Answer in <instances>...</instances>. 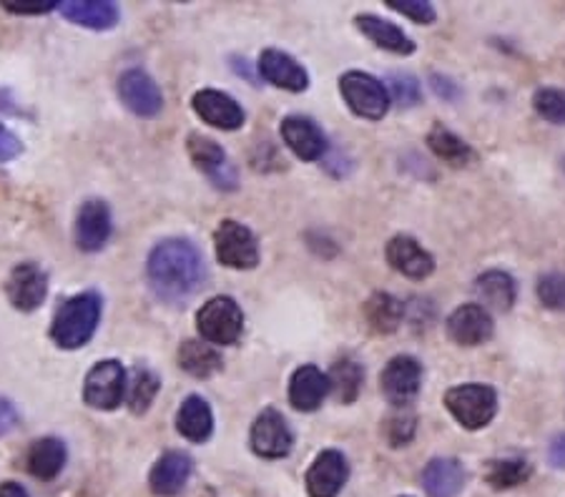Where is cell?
<instances>
[{"label":"cell","instance_id":"obj_30","mask_svg":"<svg viewBox=\"0 0 565 497\" xmlns=\"http://www.w3.org/2000/svg\"><path fill=\"white\" fill-rule=\"evenodd\" d=\"M427 147L433 149L437 159L448 161L450 166H468L476 159V151L470 149V143H465L460 136L445 129L443 123H435L430 133H427Z\"/></svg>","mask_w":565,"mask_h":497},{"label":"cell","instance_id":"obj_8","mask_svg":"<svg viewBox=\"0 0 565 497\" xmlns=\"http://www.w3.org/2000/svg\"><path fill=\"white\" fill-rule=\"evenodd\" d=\"M6 296L18 312H35L49 296V274L35 261H21L6 279Z\"/></svg>","mask_w":565,"mask_h":497},{"label":"cell","instance_id":"obj_13","mask_svg":"<svg viewBox=\"0 0 565 497\" xmlns=\"http://www.w3.org/2000/svg\"><path fill=\"white\" fill-rule=\"evenodd\" d=\"M191 106H194V114L199 119L222 131H236L247 121L244 108L230 94H224V90H196L194 98H191Z\"/></svg>","mask_w":565,"mask_h":497},{"label":"cell","instance_id":"obj_22","mask_svg":"<svg viewBox=\"0 0 565 497\" xmlns=\"http://www.w3.org/2000/svg\"><path fill=\"white\" fill-rule=\"evenodd\" d=\"M330 395V379L315 365L299 367L289 382V402L299 412H315Z\"/></svg>","mask_w":565,"mask_h":497},{"label":"cell","instance_id":"obj_14","mask_svg":"<svg viewBox=\"0 0 565 497\" xmlns=\"http://www.w3.org/2000/svg\"><path fill=\"white\" fill-rule=\"evenodd\" d=\"M350 477L348 457L340 450L319 452L312 467L307 469L309 497H337Z\"/></svg>","mask_w":565,"mask_h":497},{"label":"cell","instance_id":"obj_4","mask_svg":"<svg viewBox=\"0 0 565 497\" xmlns=\"http://www.w3.org/2000/svg\"><path fill=\"white\" fill-rule=\"evenodd\" d=\"M196 329L206 345H234L242 337L244 314L232 296H212L196 312Z\"/></svg>","mask_w":565,"mask_h":497},{"label":"cell","instance_id":"obj_11","mask_svg":"<svg viewBox=\"0 0 565 497\" xmlns=\"http://www.w3.org/2000/svg\"><path fill=\"white\" fill-rule=\"evenodd\" d=\"M114 231V219L108 204L102 198H88L81 204L76 214V226H73V237H76V247L81 251H102Z\"/></svg>","mask_w":565,"mask_h":497},{"label":"cell","instance_id":"obj_9","mask_svg":"<svg viewBox=\"0 0 565 497\" xmlns=\"http://www.w3.org/2000/svg\"><path fill=\"white\" fill-rule=\"evenodd\" d=\"M116 94L121 104L129 108L131 114L141 116V119H153L163 108V94L157 80H153L143 68H129L124 71L116 80Z\"/></svg>","mask_w":565,"mask_h":497},{"label":"cell","instance_id":"obj_38","mask_svg":"<svg viewBox=\"0 0 565 497\" xmlns=\"http://www.w3.org/2000/svg\"><path fill=\"white\" fill-rule=\"evenodd\" d=\"M387 6L392 8V11H397L405 18H409V21L423 23V25L435 23V18H437L433 3H425V0H387Z\"/></svg>","mask_w":565,"mask_h":497},{"label":"cell","instance_id":"obj_42","mask_svg":"<svg viewBox=\"0 0 565 497\" xmlns=\"http://www.w3.org/2000/svg\"><path fill=\"white\" fill-rule=\"evenodd\" d=\"M430 80H433L435 94H437V96H443L445 101H455V98L460 96V86H458V84H452L450 78H445V76H433Z\"/></svg>","mask_w":565,"mask_h":497},{"label":"cell","instance_id":"obj_28","mask_svg":"<svg viewBox=\"0 0 565 497\" xmlns=\"http://www.w3.org/2000/svg\"><path fill=\"white\" fill-rule=\"evenodd\" d=\"M177 359L179 367L196 379H206L222 369V355H218L212 345L199 339H186L184 345L179 347Z\"/></svg>","mask_w":565,"mask_h":497},{"label":"cell","instance_id":"obj_20","mask_svg":"<svg viewBox=\"0 0 565 497\" xmlns=\"http://www.w3.org/2000/svg\"><path fill=\"white\" fill-rule=\"evenodd\" d=\"M56 11L73 25L88 31H111L121 18V11L111 0H66L58 3Z\"/></svg>","mask_w":565,"mask_h":497},{"label":"cell","instance_id":"obj_26","mask_svg":"<svg viewBox=\"0 0 565 497\" xmlns=\"http://www.w3.org/2000/svg\"><path fill=\"white\" fill-rule=\"evenodd\" d=\"M465 485V469L452 457H437L423 473L427 497H458Z\"/></svg>","mask_w":565,"mask_h":497},{"label":"cell","instance_id":"obj_35","mask_svg":"<svg viewBox=\"0 0 565 497\" xmlns=\"http://www.w3.org/2000/svg\"><path fill=\"white\" fill-rule=\"evenodd\" d=\"M533 108L551 123H565V90L541 88L533 96Z\"/></svg>","mask_w":565,"mask_h":497},{"label":"cell","instance_id":"obj_40","mask_svg":"<svg viewBox=\"0 0 565 497\" xmlns=\"http://www.w3.org/2000/svg\"><path fill=\"white\" fill-rule=\"evenodd\" d=\"M23 153V141L8 129L6 123H0V164H8V161L18 159Z\"/></svg>","mask_w":565,"mask_h":497},{"label":"cell","instance_id":"obj_12","mask_svg":"<svg viewBox=\"0 0 565 497\" xmlns=\"http://www.w3.org/2000/svg\"><path fill=\"white\" fill-rule=\"evenodd\" d=\"M249 442L252 450L257 452L259 457L279 460L289 455L291 445H295V437H291V430L287 420L281 418V412H277L275 407H267V410L254 420Z\"/></svg>","mask_w":565,"mask_h":497},{"label":"cell","instance_id":"obj_29","mask_svg":"<svg viewBox=\"0 0 565 497\" xmlns=\"http://www.w3.org/2000/svg\"><path fill=\"white\" fill-rule=\"evenodd\" d=\"M405 306L395 296L387 292L372 294L367 304H364V320H367L370 329L377 334H392L399 324H403Z\"/></svg>","mask_w":565,"mask_h":497},{"label":"cell","instance_id":"obj_15","mask_svg":"<svg viewBox=\"0 0 565 497\" xmlns=\"http://www.w3.org/2000/svg\"><path fill=\"white\" fill-rule=\"evenodd\" d=\"M186 149L191 161H194V166L199 171H204V174L214 181V186L234 188L236 174L230 161H226V151L218 147L214 139H209V136L202 133H189Z\"/></svg>","mask_w":565,"mask_h":497},{"label":"cell","instance_id":"obj_7","mask_svg":"<svg viewBox=\"0 0 565 497\" xmlns=\"http://www.w3.org/2000/svg\"><path fill=\"white\" fill-rule=\"evenodd\" d=\"M216 259L230 269H254L259 264V244L249 226L224 219L214 231Z\"/></svg>","mask_w":565,"mask_h":497},{"label":"cell","instance_id":"obj_17","mask_svg":"<svg viewBox=\"0 0 565 497\" xmlns=\"http://www.w3.org/2000/svg\"><path fill=\"white\" fill-rule=\"evenodd\" d=\"M259 76L267 80V84L291 90V94H302L309 86V74L305 71L302 63L297 58H291L289 53L277 51V48H267L259 56Z\"/></svg>","mask_w":565,"mask_h":497},{"label":"cell","instance_id":"obj_25","mask_svg":"<svg viewBox=\"0 0 565 497\" xmlns=\"http://www.w3.org/2000/svg\"><path fill=\"white\" fill-rule=\"evenodd\" d=\"M66 445L58 437H41L35 440L29 457H25V465H29V473L35 480H53V477L61 475V469L66 467Z\"/></svg>","mask_w":565,"mask_h":497},{"label":"cell","instance_id":"obj_23","mask_svg":"<svg viewBox=\"0 0 565 497\" xmlns=\"http://www.w3.org/2000/svg\"><path fill=\"white\" fill-rule=\"evenodd\" d=\"M354 25H358V31L362 35H367V39L380 45V48H385L390 53H397V56H409V53L415 51V43L409 35L397 29L395 23L385 21V18H377L372 13H362L354 18Z\"/></svg>","mask_w":565,"mask_h":497},{"label":"cell","instance_id":"obj_27","mask_svg":"<svg viewBox=\"0 0 565 497\" xmlns=\"http://www.w3.org/2000/svg\"><path fill=\"white\" fill-rule=\"evenodd\" d=\"M476 294L480 296L482 310L508 312V310H513L515 296H518L515 279L510 277L508 271L490 269V271H486V274L478 277Z\"/></svg>","mask_w":565,"mask_h":497},{"label":"cell","instance_id":"obj_10","mask_svg":"<svg viewBox=\"0 0 565 497\" xmlns=\"http://www.w3.org/2000/svg\"><path fill=\"white\" fill-rule=\"evenodd\" d=\"M423 385V365L415 357L399 355L387 361V367L382 369L380 387L382 395L390 404H395L403 410V407L413 404L417 392H420Z\"/></svg>","mask_w":565,"mask_h":497},{"label":"cell","instance_id":"obj_37","mask_svg":"<svg viewBox=\"0 0 565 497\" xmlns=\"http://www.w3.org/2000/svg\"><path fill=\"white\" fill-rule=\"evenodd\" d=\"M387 84H390L392 98H395L399 106L409 108V106L420 104V84H417L415 76H409V74H392L387 78Z\"/></svg>","mask_w":565,"mask_h":497},{"label":"cell","instance_id":"obj_2","mask_svg":"<svg viewBox=\"0 0 565 497\" xmlns=\"http://www.w3.org/2000/svg\"><path fill=\"white\" fill-rule=\"evenodd\" d=\"M102 296L96 292H81L58 306L51 324V339L61 349L86 347L102 322Z\"/></svg>","mask_w":565,"mask_h":497},{"label":"cell","instance_id":"obj_6","mask_svg":"<svg viewBox=\"0 0 565 497\" xmlns=\"http://www.w3.org/2000/svg\"><path fill=\"white\" fill-rule=\"evenodd\" d=\"M340 94L352 114L360 119L380 121L390 111V94L385 84H380L375 76L362 74V71H348L340 78Z\"/></svg>","mask_w":565,"mask_h":497},{"label":"cell","instance_id":"obj_21","mask_svg":"<svg viewBox=\"0 0 565 497\" xmlns=\"http://www.w3.org/2000/svg\"><path fill=\"white\" fill-rule=\"evenodd\" d=\"M194 463L186 452H167V455L157 460V465L151 467L149 487L157 497H174L184 490Z\"/></svg>","mask_w":565,"mask_h":497},{"label":"cell","instance_id":"obj_36","mask_svg":"<svg viewBox=\"0 0 565 497\" xmlns=\"http://www.w3.org/2000/svg\"><path fill=\"white\" fill-rule=\"evenodd\" d=\"M537 300L553 312L565 310V277L563 274H545L537 279Z\"/></svg>","mask_w":565,"mask_h":497},{"label":"cell","instance_id":"obj_39","mask_svg":"<svg viewBox=\"0 0 565 497\" xmlns=\"http://www.w3.org/2000/svg\"><path fill=\"white\" fill-rule=\"evenodd\" d=\"M3 8L15 15H43L56 11V0H3Z\"/></svg>","mask_w":565,"mask_h":497},{"label":"cell","instance_id":"obj_44","mask_svg":"<svg viewBox=\"0 0 565 497\" xmlns=\"http://www.w3.org/2000/svg\"><path fill=\"white\" fill-rule=\"evenodd\" d=\"M0 497H31V495H29V490H25L23 485L8 480V483L0 485Z\"/></svg>","mask_w":565,"mask_h":497},{"label":"cell","instance_id":"obj_34","mask_svg":"<svg viewBox=\"0 0 565 497\" xmlns=\"http://www.w3.org/2000/svg\"><path fill=\"white\" fill-rule=\"evenodd\" d=\"M415 428H417L415 414L407 412V407H403L399 412L390 414L385 424H382V435H385V440L390 442V447H405L407 442L415 437Z\"/></svg>","mask_w":565,"mask_h":497},{"label":"cell","instance_id":"obj_24","mask_svg":"<svg viewBox=\"0 0 565 497\" xmlns=\"http://www.w3.org/2000/svg\"><path fill=\"white\" fill-rule=\"evenodd\" d=\"M177 430L189 442H206L214 432V412L204 397L191 395L177 412Z\"/></svg>","mask_w":565,"mask_h":497},{"label":"cell","instance_id":"obj_3","mask_svg":"<svg viewBox=\"0 0 565 497\" xmlns=\"http://www.w3.org/2000/svg\"><path fill=\"white\" fill-rule=\"evenodd\" d=\"M445 407L465 430H482L498 412V392L490 385H460L445 395Z\"/></svg>","mask_w":565,"mask_h":497},{"label":"cell","instance_id":"obj_33","mask_svg":"<svg viewBox=\"0 0 565 497\" xmlns=\"http://www.w3.org/2000/svg\"><path fill=\"white\" fill-rule=\"evenodd\" d=\"M527 477H531V465L525 460H493L486 469V480L495 490H508V487L523 485Z\"/></svg>","mask_w":565,"mask_h":497},{"label":"cell","instance_id":"obj_1","mask_svg":"<svg viewBox=\"0 0 565 497\" xmlns=\"http://www.w3.org/2000/svg\"><path fill=\"white\" fill-rule=\"evenodd\" d=\"M146 277L159 300L179 304L199 292L206 269L194 244L186 239H163L146 259Z\"/></svg>","mask_w":565,"mask_h":497},{"label":"cell","instance_id":"obj_45","mask_svg":"<svg viewBox=\"0 0 565 497\" xmlns=\"http://www.w3.org/2000/svg\"><path fill=\"white\" fill-rule=\"evenodd\" d=\"M13 104H15V101H13L11 90H8V88H0V114H21Z\"/></svg>","mask_w":565,"mask_h":497},{"label":"cell","instance_id":"obj_46","mask_svg":"<svg viewBox=\"0 0 565 497\" xmlns=\"http://www.w3.org/2000/svg\"><path fill=\"white\" fill-rule=\"evenodd\" d=\"M563 169H565V159H563Z\"/></svg>","mask_w":565,"mask_h":497},{"label":"cell","instance_id":"obj_32","mask_svg":"<svg viewBox=\"0 0 565 497\" xmlns=\"http://www.w3.org/2000/svg\"><path fill=\"white\" fill-rule=\"evenodd\" d=\"M161 390V379L146 367H136L134 377L129 379V387H126V402H129V410L134 414H143L149 410L153 397Z\"/></svg>","mask_w":565,"mask_h":497},{"label":"cell","instance_id":"obj_41","mask_svg":"<svg viewBox=\"0 0 565 497\" xmlns=\"http://www.w3.org/2000/svg\"><path fill=\"white\" fill-rule=\"evenodd\" d=\"M18 424V410L11 400H0V437L8 435Z\"/></svg>","mask_w":565,"mask_h":497},{"label":"cell","instance_id":"obj_31","mask_svg":"<svg viewBox=\"0 0 565 497\" xmlns=\"http://www.w3.org/2000/svg\"><path fill=\"white\" fill-rule=\"evenodd\" d=\"M327 379H330V392H334L337 400H340L342 404H352L354 400H358V395L362 390L364 372L358 361L344 357L340 361H334L332 372L327 375Z\"/></svg>","mask_w":565,"mask_h":497},{"label":"cell","instance_id":"obj_43","mask_svg":"<svg viewBox=\"0 0 565 497\" xmlns=\"http://www.w3.org/2000/svg\"><path fill=\"white\" fill-rule=\"evenodd\" d=\"M548 460H551L553 467H565V432L551 442Z\"/></svg>","mask_w":565,"mask_h":497},{"label":"cell","instance_id":"obj_5","mask_svg":"<svg viewBox=\"0 0 565 497\" xmlns=\"http://www.w3.org/2000/svg\"><path fill=\"white\" fill-rule=\"evenodd\" d=\"M129 377L118 359H102L88 369L84 379V402L90 410L111 412L126 400Z\"/></svg>","mask_w":565,"mask_h":497},{"label":"cell","instance_id":"obj_16","mask_svg":"<svg viewBox=\"0 0 565 497\" xmlns=\"http://www.w3.org/2000/svg\"><path fill=\"white\" fill-rule=\"evenodd\" d=\"M493 316L480 304H462L448 316V334L455 345L478 347L493 337Z\"/></svg>","mask_w":565,"mask_h":497},{"label":"cell","instance_id":"obj_19","mask_svg":"<svg viewBox=\"0 0 565 497\" xmlns=\"http://www.w3.org/2000/svg\"><path fill=\"white\" fill-rule=\"evenodd\" d=\"M385 257L390 267L405 274L409 279H427L435 271V259L430 251H425L420 244L407 234H399V237H392Z\"/></svg>","mask_w":565,"mask_h":497},{"label":"cell","instance_id":"obj_18","mask_svg":"<svg viewBox=\"0 0 565 497\" xmlns=\"http://www.w3.org/2000/svg\"><path fill=\"white\" fill-rule=\"evenodd\" d=\"M281 141L295 151V156L305 159V161H317L324 156L327 151V139L319 126L307 119V116H287L279 126Z\"/></svg>","mask_w":565,"mask_h":497}]
</instances>
